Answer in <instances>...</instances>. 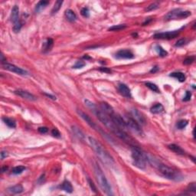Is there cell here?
Masks as SVG:
<instances>
[{"label":"cell","mask_w":196,"mask_h":196,"mask_svg":"<svg viewBox=\"0 0 196 196\" xmlns=\"http://www.w3.org/2000/svg\"><path fill=\"white\" fill-rule=\"evenodd\" d=\"M126 25H113L112 27H111L109 28V31H112V32H115V31H120V30H123L124 28H126Z\"/></svg>","instance_id":"obj_31"},{"label":"cell","mask_w":196,"mask_h":196,"mask_svg":"<svg viewBox=\"0 0 196 196\" xmlns=\"http://www.w3.org/2000/svg\"><path fill=\"white\" fill-rule=\"evenodd\" d=\"M49 4V2L48 1H45V0H42V1H40V2H39V3L36 5V6H35V12H37V13H39L40 12H41L44 9H45L46 8V6H47V5Z\"/></svg>","instance_id":"obj_19"},{"label":"cell","mask_w":196,"mask_h":196,"mask_svg":"<svg viewBox=\"0 0 196 196\" xmlns=\"http://www.w3.org/2000/svg\"><path fill=\"white\" fill-rule=\"evenodd\" d=\"M2 120L10 128H16V122L15 119L9 117H3L2 118Z\"/></svg>","instance_id":"obj_23"},{"label":"cell","mask_w":196,"mask_h":196,"mask_svg":"<svg viewBox=\"0 0 196 196\" xmlns=\"http://www.w3.org/2000/svg\"><path fill=\"white\" fill-rule=\"evenodd\" d=\"M131 150L133 165L139 169H144L146 166V163L149 161L146 154L137 146H133Z\"/></svg>","instance_id":"obj_3"},{"label":"cell","mask_w":196,"mask_h":196,"mask_svg":"<svg viewBox=\"0 0 196 196\" xmlns=\"http://www.w3.org/2000/svg\"><path fill=\"white\" fill-rule=\"evenodd\" d=\"M150 111L153 113L155 114H159V113H162L164 111V107L161 104H157L156 105H154L153 106H152Z\"/></svg>","instance_id":"obj_22"},{"label":"cell","mask_w":196,"mask_h":196,"mask_svg":"<svg viewBox=\"0 0 196 196\" xmlns=\"http://www.w3.org/2000/svg\"><path fill=\"white\" fill-rule=\"evenodd\" d=\"M81 15H82L83 17H85V18H88V17L90 16V11H89L88 8H86V7L83 8V9H81Z\"/></svg>","instance_id":"obj_35"},{"label":"cell","mask_w":196,"mask_h":196,"mask_svg":"<svg viewBox=\"0 0 196 196\" xmlns=\"http://www.w3.org/2000/svg\"><path fill=\"white\" fill-rule=\"evenodd\" d=\"M52 135L54 136V137H57V138L61 137V133H60V132H59L58 129H56V128L53 129L52 131Z\"/></svg>","instance_id":"obj_38"},{"label":"cell","mask_w":196,"mask_h":196,"mask_svg":"<svg viewBox=\"0 0 196 196\" xmlns=\"http://www.w3.org/2000/svg\"><path fill=\"white\" fill-rule=\"evenodd\" d=\"M87 182H88V184H89V185H90V189H91V190H92L93 192H94V193H97V188H96V186H95L94 182H93V181L89 178H87Z\"/></svg>","instance_id":"obj_34"},{"label":"cell","mask_w":196,"mask_h":196,"mask_svg":"<svg viewBox=\"0 0 196 196\" xmlns=\"http://www.w3.org/2000/svg\"><path fill=\"white\" fill-rule=\"evenodd\" d=\"M7 191H8L9 193L12 194V195L20 194V193L24 192V188L22 187V185H14V186H12V187L9 188V189H7Z\"/></svg>","instance_id":"obj_16"},{"label":"cell","mask_w":196,"mask_h":196,"mask_svg":"<svg viewBox=\"0 0 196 196\" xmlns=\"http://www.w3.org/2000/svg\"><path fill=\"white\" fill-rule=\"evenodd\" d=\"M22 24L20 22H17L16 24H14V25H13L14 32H16V33H18V32H19L21 31V28H22Z\"/></svg>","instance_id":"obj_33"},{"label":"cell","mask_w":196,"mask_h":196,"mask_svg":"<svg viewBox=\"0 0 196 196\" xmlns=\"http://www.w3.org/2000/svg\"><path fill=\"white\" fill-rule=\"evenodd\" d=\"M100 108H101V111L106 114H107L109 117H111L114 114L113 109L107 103H105V102L100 103Z\"/></svg>","instance_id":"obj_15"},{"label":"cell","mask_w":196,"mask_h":196,"mask_svg":"<svg viewBox=\"0 0 196 196\" xmlns=\"http://www.w3.org/2000/svg\"><path fill=\"white\" fill-rule=\"evenodd\" d=\"M100 71H102V72L107 73V74H109V73H111V69H109V68H100Z\"/></svg>","instance_id":"obj_42"},{"label":"cell","mask_w":196,"mask_h":196,"mask_svg":"<svg viewBox=\"0 0 196 196\" xmlns=\"http://www.w3.org/2000/svg\"><path fill=\"white\" fill-rule=\"evenodd\" d=\"M94 169L95 176L97 178V182L99 184L100 187L101 188L102 191L105 192L107 195H113L112 188H111L108 180L106 179L105 175L102 171V169H100V167L97 163H95L94 165Z\"/></svg>","instance_id":"obj_2"},{"label":"cell","mask_w":196,"mask_h":196,"mask_svg":"<svg viewBox=\"0 0 196 196\" xmlns=\"http://www.w3.org/2000/svg\"><path fill=\"white\" fill-rule=\"evenodd\" d=\"M77 113H78V114L82 119H83L85 120L86 123H87V124L89 126H91V127L94 129L97 128V126H96V124L94 123V122L93 121L92 119H91V118H90L87 114H86L85 113H83V111H81V110H77Z\"/></svg>","instance_id":"obj_11"},{"label":"cell","mask_w":196,"mask_h":196,"mask_svg":"<svg viewBox=\"0 0 196 196\" xmlns=\"http://www.w3.org/2000/svg\"><path fill=\"white\" fill-rule=\"evenodd\" d=\"M158 70H159V68H158L157 66H156V67H154V68H153L151 71H150V73H155V72H156Z\"/></svg>","instance_id":"obj_44"},{"label":"cell","mask_w":196,"mask_h":196,"mask_svg":"<svg viewBox=\"0 0 196 196\" xmlns=\"http://www.w3.org/2000/svg\"><path fill=\"white\" fill-rule=\"evenodd\" d=\"M54 45V41L52 39H47V41L43 44V51L44 52H47L51 51Z\"/></svg>","instance_id":"obj_20"},{"label":"cell","mask_w":196,"mask_h":196,"mask_svg":"<svg viewBox=\"0 0 196 196\" xmlns=\"http://www.w3.org/2000/svg\"><path fill=\"white\" fill-rule=\"evenodd\" d=\"M180 32V30H176L172 32H160V33H156L154 35V38L156 39H175L178 36Z\"/></svg>","instance_id":"obj_7"},{"label":"cell","mask_w":196,"mask_h":196,"mask_svg":"<svg viewBox=\"0 0 196 196\" xmlns=\"http://www.w3.org/2000/svg\"><path fill=\"white\" fill-rule=\"evenodd\" d=\"M118 90L119 93L121 94L123 97H127V98H130L131 97V92L130 88L124 83H119L118 85Z\"/></svg>","instance_id":"obj_13"},{"label":"cell","mask_w":196,"mask_h":196,"mask_svg":"<svg viewBox=\"0 0 196 196\" xmlns=\"http://www.w3.org/2000/svg\"><path fill=\"white\" fill-rule=\"evenodd\" d=\"M25 169L26 168L25 166H23V165H18V166L14 167L12 170V173L14 175H18V174L22 173L25 170Z\"/></svg>","instance_id":"obj_26"},{"label":"cell","mask_w":196,"mask_h":196,"mask_svg":"<svg viewBox=\"0 0 196 196\" xmlns=\"http://www.w3.org/2000/svg\"><path fill=\"white\" fill-rule=\"evenodd\" d=\"M0 154H1V159H4L5 158H6L9 155L6 151H2Z\"/></svg>","instance_id":"obj_43"},{"label":"cell","mask_w":196,"mask_h":196,"mask_svg":"<svg viewBox=\"0 0 196 196\" xmlns=\"http://www.w3.org/2000/svg\"><path fill=\"white\" fill-rule=\"evenodd\" d=\"M185 39H182L180 40H178L176 44V47H182L183 45H185Z\"/></svg>","instance_id":"obj_39"},{"label":"cell","mask_w":196,"mask_h":196,"mask_svg":"<svg viewBox=\"0 0 196 196\" xmlns=\"http://www.w3.org/2000/svg\"><path fill=\"white\" fill-rule=\"evenodd\" d=\"M170 77H175L176 79H178V81H180V82H184V81H185V75L182 72L172 73L171 75H170Z\"/></svg>","instance_id":"obj_24"},{"label":"cell","mask_w":196,"mask_h":196,"mask_svg":"<svg viewBox=\"0 0 196 196\" xmlns=\"http://www.w3.org/2000/svg\"><path fill=\"white\" fill-rule=\"evenodd\" d=\"M115 58L117 59H132L134 58V54L130 50L122 49L116 53Z\"/></svg>","instance_id":"obj_9"},{"label":"cell","mask_w":196,"mask_h":196,"mask_svg":"<svg viewBox=\"0 0 196 196\" xmlns=\"http://www.w3.org/2000/svg\"><path fill=\"white\" fill-rule=\"evenodd\" d=\"M169 148L171 149L172 151H173L174 153H176V154L178 155H185V151L183 150L181 147L176 144H171L169 146Z\"/></svg>","instance_id":"obj_21"},{"label":"cell","mask_w":196,"mask_h":196,"mask_svg":"<svg viewBox=\"0 0 196 196\" xmlns=\"http://www.w3.org/2000/svg\"><path fill=\"white\" fill-rule=\"evenodd\" d=\"M156 165L158 170L159 171L160 173L162 174L165 178L170 179V180L175 181H179L181 179H182V176L178 171H176L175 169H172L170 167L167 166V165L162 164V163H160V162Z\"/></svg>","instance_id":"obj_4"},{"label":"cell","mask_w":196,"mask_h":196,"mask_svg":"<svg viewBox=\"0 0 196 196\" xmlns=\"http://www.w3.org/2000/svg\"><path fill=\"white\" fill-rule=\"evenodd\" d=\"M188 125V120L186 119H181L176 124V127L179 130H182Z\"/></svg>","instance_id":"obj_29"},{"label":"cell","mask_w":196,"mask_h":196,"mask_svg":"<svg viewBox=\"0 0 196 196\" xmlns=\"http://www.w3.org/2000/svg\"><path fill=\"white\" fill-rule=\"evenodd\" d=\"M15 94L16 95H18L19 97H22L23 99L27 100H29V101H35L36 100V97H35L34 95L31 94V93L28 92L26 90H17L15 91Z\"/></svg>","instance_id":"obj_10"},{"label":"cell","mask_w":196,"mask_h":196,"mask_svg":"<svg viewBox=\"0 0 196 196\" xmlns=\"http://www.w3.org/2000/svg\"><path fill=\"white\" fill-rule=\"evenodd\" d=\"M191 97H192V94H191V92H190V91H186V93H185V97H184L183 100H184V101H189V100H190V99H191Z\"/></svg>","instance_id":"obj_40"},{"label":"cell","mask_w":196,"mask_h":196,"mask_svg":"<svg viewBox=\"0 0 196 196\" xmlns=\"http://www.w3.org/2000/svg\"><path fill=\"white\" fill-rule=\"evenodd\" d=\"M159 7V5L158 4V3H156V2H154V3H152V4L149 5V6L147 7L146 10L147 12L153 11V10H156V9H157Z\"/></svg>","instance_id":"obj_32"},{"label":"cell","mask_w":196,"mask_h":196,"mask_svg":"<svg viewBox=\"0 0 196 196\" xmlns=\"http://www.w3.org/2000/svg\"><path fill=\"white\" fill-rule=\"evenodd\" d=\"M88 142L90 143V146L94 149V151L96 153L97 156L102 161L104 164L106 165L109 167H114L115 165V161L113 158L109 154V153L104 149V147L100 142H98L96 139L89 136L88 137Z\"/></svg>","instance_id":"obj_1"},{"label":"cell","mask_w":196,"mask_h":196,"mask_svg":"<svg viewBox=\"0 0 196 196\" xmlns=\"http://www.w3.org/2000/svg\"><path fill=\"white\" fill-rule=\"evenodd\" d=\"M146 86L147 87H149L150 90H153V92H156V93L160 92L159 89V87H158L157 86H156L155 83H151V82H147V83H146Z\"/></svg>","instance_id":"obj_28"},{"label":"cell","mask_w":196,"mask_h":196,"mask_svg":"<svg viewBox=\"0 0 196 196\" xmlns=\"http://www.w3.org/2000/svg\"><path fill=\"white\" fill-rule=\"evenodd\" d=\"M62 4H63V1H56L54 5V7H53V9H52V14L57 13L61 8Z\"/></svg>","instance_id":"obj_25"},{"label":"cell","mask_w":196,"mask_h":196,"mask_svg":"<svg viewBox=\"0 0 196 196\" xmlns=\"http://www.w3.org/2000/svg\"><path fill=\"white\" fill-rule=\"evenodd\" d=\"M64 15H65L67 19L69 22H75V21L77 20V15L71 9H67L65 11Z\"/></svg>","instance_id":"obj_17"},{"label":"cell","mask_w":196,"mask_h":196,"mask_svg":"<svg viewBox=\"0 0 196 196\" xmlns=\"http://www.w3.org/2000/svg\"><path fill=\"white\" fill-rule=\"evenodd\" d=\"M156 51H157L158 54H159V55L160 57H165L167 54H168L166 51L163 49V48H162L161 46H159V45H156Z\"/></svg>","instance_id":"obj_30"},{"label":"cell","mask_w":196,"mask_h":196,"mask_svg":"<svg viewBox=\"0 0 196 196\" xmlns=\"http://www.w3.org/2000/svg\"><path fill=\"white\" fill-rule=\"evenodd\" d=\"M129 130H130L133 133H135L138 136H142L143 135V131H142L140 124L136 122L133 118L127 117L125 120Z\"/></svg>","instance_id":"obj_6"},{"label":"cell","mask_w":196,"mask_h":196,"mask_svg":"<svg viewBox=\"0 0 196 196\" xmlns=\"http://www.w3.org/2000/svg\"><path fill=\"white\" fill-rule=\"evenodd\" d=\"M195 61V58L194 57H190V58H188L185 60H184L183 63L184 64H191Z\"/></svg>","instance_id":"obj_37"},{"label":"cell","mask_w":196,"mask_h":196,"mask_svg":"<svg viewBox=\"0 0 196 196\" xmlns=\"http://www.w3.org/2000/svg\"><path fill=\"white\" fill-rule=\"evenodd\" d=\"M85 62H83V61H78L76 62L75 65L73 66V68H75V69H78V68H82L83 67L85 66Z\"/></svg>","instance_id":"obj_36"},{"label":"cell","mask_w":196,"mask_h":196,"mask_svg":"<svg viewBox=\"0 0 196 196\" xmlns=\"http://www.w3.org/2000/svg\"><path fill=\"white\" fill-rule=\"evenodd\" d=\"M45 95H46V96H47V97H51V98H52V99H53V100H56V97H54V96H52V95H51V94H45Z\"/></svg>","instance_id":"obj_46"},{"label":"cell","mask_w":196,"mask_h":196,"mask_svg":"<svg viewBox=\"0 0 196 196\" xmlns=\"http://www.w3.org/2000/svg\"><path fill=\"white\" fill-rule=\"evenodd\" d=\"M72 131L79 139L83 140V138H84V135H83V133H82V131H81L80 129L77 128V127H76V126H72Z\"/></svg>","instance_id":"obj_27"},{"label":"cell","mask_w":196,"mask_h":196,"mask_svg":"<svg viewBox=\"0 0 196 196\" xmlns=\"http://www.w3.org/2000/svg\"><path fill=\"white\" fill-rule=\"evenodd\" d=\"M18 17H19V8L18 5H14V7L12 9L11 16H10V19L12 22L14 24H16L18 22Z\"/></svg>","instance_id":"obj_14"},{"label":"cell","mask_w":196,"mask_h":196,"mask_svg":"<svg viewBox=\"0 0 196 196\" xmlns=\"http://www.w3.org/2000/svg\"><path fill=\"white\" fill-rule=\"evenodd\" d=\"M132 115L133 117V119H135L136 121L138 122L140 124L144 125L145 123H146V119H145L144 117L142 115V113H140V111H138L136 109H133Z\"/></svg>","instance_id":"obj_12"},{"label":"cell","mask_w":196,"mask_h":196,"mask_svg":"<svg viewBox=\"0 0 196 196\" xmlns=\"http://www.w3.org/2000/svg\"><path fill=\"white\" fill-rule=\"evenodd\" d=\"M48 131V129L45 126H42V127H39V132L41 133H46Z\"/></svg>","instance_id":"obj_41"},{"label":"cell","mask_w":196,"mask_h":196,"mask_svg":"<svg viewBox=\"0 0 196 196\" xmlns=\"http://www.w3.org/2000/svg\"><path fill=\"white\" fill-rule=\"evenodd\" d=\"M191 16V12L185 11L181 9H175L168 12L165 16V20L169 21L173 19H182Z\"/></svg>","instance_id":"obj_5"},{"label":"cell","mask_w":196,"mask_h":196,"mask_svg":"<svg viewBox=\"0 0 196 196\" xmlns=\"http://www.w3.org/2000/svg\"><path fill=\"white\" fill-rule=\"evenodd\" d=\"M8 169H9V167L6 166V165H4V166L2 167V172L3 173V172H6L7 170H8Z\"/></svg>","instance_id":"obj_45"},{"label":"cell","mask_w":196,"mask_h":196,"mask_svg":"<svg viewBox=\"0 0 196 196\" xmlns=\"http://www.w3.org/2000/svg\"><path fill=\"white\" fill-rule=\"evenodd\" d=\"M61 189L64 191H65L66 192H68V193H71L73 192L72 185L71 184L69 181H64V182L61 185Z\"/></svg>","instance_id":"obj_18"},{"label":"cell","mask_w":196,"mask_h":196,"mask_svg":"<svg viewBox=\"0 0 196 196\" xmlns=\"http://www.w3.org/2000/svg\"><path fill=\"white\" fill-rule=\"evenodd\" d=\"M2 67L5 70H8L9 71H12V72L16 73L18 75H22V76H25V75H28V73L26 71L23 70L21 68H18L17 66L14 65V64H12L9 63H3L2 64Z\"/></svg>","instance_id":"obj_8"}]
</instances>
